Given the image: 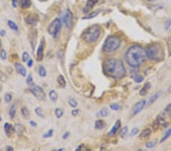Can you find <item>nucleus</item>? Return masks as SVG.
Segmentation results:
<instances>
[{
  "mask_svg": "<svg viewBox=\"0 0 171 151\" xmlns=\"http://www.w3.org/2000/svg\"><path fill=\"white\" fill-rule=\"evenodd\" d=\"M103 69L104 73L107 76L113 78L114 80H121L126 73V70L122 60L115 58L107 59L104 61Z\"/></svg>",
  "mask_w": 171,
  "mask_h": 151,
  "instance_id": "f257e3e1",
  "label": "nucleus"
},
{
  "mask_svg": "<svg viewBox=\"0 0 171 151\" xmlns=\"http://www.w3.org/2000/svg\"><path fill=\"white\" fill-rule=\"evenodd\" d=\"M145 50L140 45H132L125 53V60L133 68H137L146 61Z\"/></svg>",
  "mask_w": 171,
  "mask_h": 151,
  "instance_id": "f03ea898",
  "label": "nucleus"
},
{
  "mask_svg": "<svg viewBox=\"0 0 171 151\" xmlns=\"http://www.w3.org/2000/svg\"><path fill=\"white\" fill-rule=\"evenodd\" d=\"M147 58L153 61H162L164 60L165 53L160 43H153L145 48Z\"/></svg>",
  "mask_w": 171,
  "mask_h": 151,
  "instance_id": "7ed1b4c3",
  "label": "nucleus"
},
{
  "mask_svg": "<svg viewBox=\"0 0 171 151\" xmlns=\"http://www.w3.org/2000/svg\"><path fill=\"white\" fill-rule=\"evenodd\" d=\"M122 40L117 35H110L107 37L103 44V51L105 53H113L117 51L121 46Z\"/></svg>",
  "mask_w": 171,
  "mask_h": 151,
  "instance_id": "20e7f679",
  "label": "nucleus"
},
{
  "mask_svg": "<svg viewBox=\"0 0 171 151\" xmlns=\"http://www.w3.org/2000/svg\"><path fill=\"white\" fill-rule=\"evenodd\" d=\"M100 27L99 25H92L84 31L82 38L88 43H94L98 40L100 35Z\"/></svg>",
  "mask_w": 171,
  "mask_h": 151,
  "instance_id": "39448f33",
  "label": "nucleus"
},
{
  "mask_svg": "<svg viewBox=\"0 0 171 151\" xmlns=\"http://www.w3.org/2000/svg\"><path fill=\"white\" fill-rule=\"evenodd\" d=\"M62 28V22L59 18H55L48 27L47 31L53 37H56L59 34Z\"/></svg>",
  "mask_w": 171,
  "mask_h": 151,
  "instance_id": "423d86ee",
  "label": "nucleus"
},
{
  "mask_svg": "<svg viewBox=\"0 0 171 151\" xmlns=\"http://www.w3.org/2000/svg\"><path fill=\"white\" fill-rule=\"evenodd\" d=\"M31 92H32V94H33V96L37 98L38 100L43 102V101L46 100V98H47V96H46L44 90H43L40 86L33 85L31 88Z\"/></svg>",
  "mask_w": 171,
  "mask_h": 151,
  "instance_id": "0eeeda50",
  "label": "nucleus"
},
{
  "mask_svg": "<svg viewBox=\"0 0 171 151\" xmlns=\"http://www.w3.org/2000/svg\"><path fill=\"white\" fill-rule=\"evenodd\" d=\"M62 22L64 23L67 28L71 29L72 28L74 24V17L73 14H72L70 9H66V11H65L64 14L62 15Z\"/></svg>",
  "mask_w": 171,
  "mask_h": 151,
  "instance_id": "6e6552de",
  "label": "nucleus"
},
{
  "mask_svg": "<svg viewBox=\"0 0 171 151\" xmlns=\"http://www.w3.org/2000/svg\"><path fill=\"white\" fill-rule=\"evenodd\" d=\"M146 100H141L139 102H138L136 103L133 107L132 109V115H137L138 113H140L141 111H142L143 109H144V107L146 105Z\"/></svg>",
  "mask_w": 171,
  "mask_h": 151,
  "instance_id": "1a4fd4ad",
  "label": "nucleus"
},
{
  "mask_svg": "<svg viewBox=\"0 0 171 151\" xmlns=\"http://www.w3.org/2000/svg\"><path fill=\"white\" fill-rule=\"evenodd\" d=\"M43 51H44V40L42 39L37 51V60L38 61H41L43 59Z\"/></svg>",
  "mask_w": 171,
  "mask_h": 151,
  "instance_id": "9d476101",
  "label": "nucleus"
},
{
  "mask_svg": "<svg viewBox=\"0 0 171 151\" xmlns=\"http://www.w3.org/2000/svg\"><path fill=\"white\" fill-rule=\"evenodd\" d=\"M38 21V16L36 14H29L25 18V22L31 25H35Z\"/></svg>",
  "mask_w": 171,
  "mask_h": 151,
  "instance_id": "9b49d317",
  "label": "nucleus"
},
{
  "mask_svg": "<svg viewBox=\"0 0 171 151\" xmlns=\"http://www.w3.org/2000/svg\"><path fill=\"white\" fill-rule=\"evenodd\" d=\"M98 2V0H88V1H87L86 5H85V9H84L83 12H85V13L88 12L91 9H93V7L97 4V2Z\"/></svg>",
  "mask_w": 171,
  "mask_h": 151,
  "instance_id": "f8f14e48",
  "label": "nucleus"
},
{
  "mask_svg": "<svg viewBox=\"0 0 171 151\" xmlns=\"http://www.w3.org/2000/svg\"><path fill=\"white\" fill-rule=\"evenodd\" d=\"M15 67L16 70H17V72H18V73L21 74V75L22 76H24V77L26 76L27 71H26V69H25V67H24L22 64H21L19 63H16Z\"/></svg>",
  "mask_w": 171,
  "mask_h": 151,
  "instance_id": "ddd939ff",
  "label": "nucleus"
},
{
  "mask_svg": "<svg viewBox=\"0 0 171 151\" xmlns=\"http://www.w3.org/2000/svg\"><path fill=\"white\" fill-rule=\"evenodd\" d=\"M120 126H121V121H120V120H117L116 121L115 124H114V127H113L111 130H110V131L108 133V136L114 135V134L117 132L118 130L120 129Z\"/></svg>",
  "mask_w": 171,
  "mask_h": 151,
  "instance_id": "4468645a",
  "label": "nucleus"
},
{
  "mask_svg": "<svg viewBox=\"0 0 171 151\" xmlns=\"http://www.w3.org/2000/svg\"><path fill=\"white\" fill-rule=\"evenodd\" d=\"M151 85L150 82H147V83H145V84L144 85V86L141 89L140 92H139V94H140V96H145L148 92L149 89H151Z\"/></svg>",
  "mask_w": 171,
  "mask_h": 151,
  "instance_id": "2eb2a0df",
  "label": "nucleus"
},
{
  "mask_svg": "<svg viewBox=\"0 0 171 151\" xmlns=\"http://www.w3.org/2000/svg\"><path fill=\"white\" fill-rule=\"evenodd\" d=\"M4 130L5 132V134H6L8 137H10L11 134L12 133V131H13V127L11 124L9 123H5L4 125Z\"/></svg>",
  "mask_w": 171,
  "mask_h": 151,
  "instance_id": "dca6fc26",
  "label": "nucleus"
},
{
  "mask_svg": "<svg viewBox=\"0 0 171 151\" xmlns=\"http://www.w3.org/2000/svg\"><path fill=\"white\" fill-rule=\"evenodd\" d=\"M100 13V10H96V11H91V13H89L88 16L83 18V19H91V18H95L96 16H98Z\"/></svg>",
  "mask_w": 171,
  "mask_h": 151,
  "instance_id": "f3484780",
  "label": "nucleus"
},
{
  "mask_svg": "<svg viewBox=\"0 0 171 151\" xmlns=\"http://www.w3.org/2000/svg\"><path fill=\"white\" fill-rule=\"evenodd\" d=\"M151 134V129L146 128L144 129V131H142V132L140 134V138L142 139H144V138H149Z\"/></svg>",
  "mask_w": 171,
  "mask_h": 151,
  "instance_id": "a211bd4d",
  "label": "nucleus"
},
{
  "mask_svg": "<svg viewBox=\"0 0 171 151\" xmlns=\"http://www.w3.org/2000/svg\"><path fill=\"white\" fill-rule=\"evenodd\" d=\"M14 129H15V131L18 133V135H21V134L24 133V131H25V127H23V125H20V124L16 125L15 126V128Z\"/></svg>",
  "mask_w": 171,
  "mask_h": 151,
  "instance_id": "6ab92c4d",
  "label": "nucleus"
},
{
  "mask_svg": "<svg viewBox=\"0 0 171 151\" xmlns=\"http://www.w3.org/2000/svg\"><path fill=\"white\" fill-rule=\"evenodd\" d=\"M57 82L60 86L62 87V88H65V87L66 86V82H65V78L63 77V76L59 75L58 76Z\"/></svg>",
  "mask_w": 171,
  "mask_h": 151,
  "instance_id": "aec40b11",
  "label": "nucleus"
},
{
  "mask_svg": "<svg viewBox=\"0 0 171 151\" xmlns=\"http://www.w3.org/2000/svg\"><path fill=\"white\" fill-rule=\"evenodd\" d=\"M160 92H157V93L154 94L153 96H151V98H150V99H149V102H148V104L149 105H151V104H154V102L157 101V99H158L159 97H160Z\"/></svg>",
  "mask_w": 171,
  "mask_h": 151,
  "instance_id": "412c9836",
  "label": "nucleus"
},
{
  "mask_svg": "<svg viewBox=\"0 0 171 151\" xmlns=\"http://www.w3.org/2000/svg\"><path fill=\"white\" fill-rule=\"evenodd\" d=\"M105 125H106V124H105V122L104 121L98 120L95 122V125H94V126H95L96 129H98V130H101V129L104 128Z\"/></svg>",
  "mask_w": 171,
  "mask_h": 151,
  "instance_id": "4be33fe9",
  "label": "nucleus"
},
{
  "mask_svg": "<svg viewBox=\"0 0 171 151\" xmlns=\"http://www.w3.org/2000/svg\"><path fill=\"white\" fill-rule=\"evenodd\" d=\"M16 114V104H13L9 109V117L11 119H13L15 118Z\"/></svg>",
  "mask_w": 171,
  "mask_h": 151,
  "instance_id": "5701e85b",
  "label": "nucleus"
},
{
  "mask_svg": "<svg viewBox=\"0 0 171 151\" xmlns=\"http://www.w3.org/2000/svg\"><path fill=\"white\" fill-rule=\"evenodd\" d=\"M49 98H50V100L52 102H56L58 99V94L55 90H51L50 92H49Z\"/></svg>",
  "mask_w": 171,
  "mask_h": 151,
  "instance_id": "b1692460",
  "label": "nucleus"
},
{
  "mask_svg": "<svg viewBox=\"0 0 171 151\" xmlns=\"http://www.w3.org/2000/svg\"><path fill=\"white\" fill-rule=\"evenodd\" d=\"M20 4L23 9H27L31 6V0H20Z\"/></svg>",
  "mask_w": 171,
  "mask_h": 151,
  "instance_id": "393cba45",
  "label": "nucleus"
},
{
  "mask_svg": "<svg viewBox=\"0 0 171 151\" xmlns=\"http://www.w3.org/2000/svg\"><path fill=\"white\" fill-rule=\"evenodd\" d=\"M38 73L41 77H45L47 76V70L43 65H40L39 69H38Z\"/></svg>",
  "mask_w": 171,
  "mask_h": 151,
  "instance_id": "a878e982",
  "label": "nucleus"
},
{
  "mask_svg": "<svg viewBox=\"0 0 171 151\" xmlns=\"http://www.w3.org/2000/svg\"><path fill=\"white\" fill-rule=\"evenodd\" d=\"M8 25H9V27L10 28L12 29V30H14V31H17L18 30V25H16L15 23L13 21H11V20L8 21Z\"/></svg>",
  "mask_w": 171,
  "mask_h": 151,
  "instance_id": "bb28decb",
  "label": "nucleus"
},
{
  "mask_svg": "<svg viewBox=\"0 0 171 151\" xmlns=\"http://www.w3.org/2000/svg\"><path fill=\"white\" fill-rule=\"evenodd\" d=\"M157 144V140L154 139L153 140H151V141H149V142L146 143V144H145V147L146 148H148V149H151V148H153Z\"/></svg>",
  "mask_w": 171,
  "mask_h": 151,
  "instance_id": "cd10ccee",
  "label": "nucleus"
},
{
  "mask_svg": "<svg viewBox=\"0 0 171 151\" xmlns=\"http://www.w3.org/2000/svg\"><path fill=\"white\" fill-rule=\"evenodd\" d=\"M171 136V127H170L168 130H167V131L165 133V135L162 138V139L160 140V143H163V142H164L165 140H167L168 138H170Z\"/></svg>",
  "mask_w": 171,
  "mask_h": 151,
  "instance_id": "c85d7f7f",
  "label": "nucleus"
},
{
  "mask_svg": "<svg viewBox=\"0 0 171 151\" xmlns=\"http://www.w3.org/2000/svg\"><path fill=\"white\" fill-rule=\"evenodd\" d=\"M109 115V111L107 109H102L99 112H98V116L100 117H107Z\"/></svg>",
  "mask_w": 171,
  "mask_h": 151,
  "instance_id": "c756f323",
  "label": "nucleus"
},
{
  "mask_svg": "<svg viewBox=\"0 0 171 151\" xmlns=\"http://www.w3.org/2000/svg\"><path fill=\"white\" fill-rule=\"evenodd\" d=\"M35 112H36V114H37V115H38L39 117H40V118H45V115H44V114H43V111H42V109H40V107L36 108Z\"/></svg>",
  "mask_w": 171,
  "mask_h": 151,
  "instance_id": "7c9ffc66",
  "label": "nucleus"
},
{
  "mask_svg": "<svg viewBox=\"0 0 171 151\" xmlns=\"http://www.w3.org/2000/svg\"><path fill=\"white\" fill-rule=\"evenodd\" d=\"M63 110L61 109H59V108H57V109L55 110V115H56V118H62V115H63Z\"/></svg>",
  "mask_w": 171,
  "mask_h": 151,
  "instance_id": "2f4dec72",
  "label": "nucleus"
},
{
  "mask_svg": "<svg viewBox=\"0 0 171 151\" xmlns=\"http://www.w3.org/2000/svg\"><path fill=\"white\" fill-rule=\"evenodd\" d=\"M128 131H129V128H128V127L125 126L122 129V131H121V133H120V136H121V138H124L126 137V135L128 133Z\"/></svg>",
  "mask_w": 171,
  "mask_h": 151,
  "instance_id": "473e14b6",
  "label": "nucleus"
},
{
  "mask_svg": "<svg viewBox=\"0 0 171 151\" xmlns=\"http://www.w3.org/2000/svg\"><path fill=\"white\" fill-rule=\"evenodd\" d=\"M110 109H112V110H114V111H119V110H120V109H121V107H120V105L119 104H117V103H114V104H110Z\"/></svg>",
  "mask_w": 171,
  "mask_h": 151,
  "instance_id": "72a5a7b5",
  "label": "nucleus"
},
{
  "mask_svg": "<svg viewBox=\"0 0 171 151\" xmlns=\"http://www.w3.org/2000/svg\"><path fill=\"white\" fill-rule=\"evenodd\" d=\"M53 135V129H50V130H49V131H47V133H44V134L43 135V137L44 138H51Z\"/></svg>",
  "mask_w": 171,
  "mask_h": 151,
  "instance_id": "f704fd0d",
  "label": "nucleus"
},
{
  "mask_svg": "<svg viewBox=\"0 0 171 151\" xmlns=\"http://www.w3.org/2000/svg\"><path fill=\"white\" fill-rule=\"evenodd\" d=\"M68 102H69V104L71 108H74V109H75V108H76V107L78 106V102H76L75 99H69Z\"/></svg>",
  "mask_w": 171,
  "mask_h": 151,
  "instance_id": "c9c22d12",
  "label": "nucleus"
},
{
  "mask_svg": "<svg viewBox=\"0 0 171 151\" xmlns=\"http://www.w3.org/2000/svg\"><path fill=\"white\" fill-rule=\"evenodd\" d=\"M134 81L137 83H140V82L144 81V78L142 76H134Z\"/></svg>",
  "mask_w": 171,
  "mask_h": 151,
  "instance_id": "e433bc0d",
  "label": "nucleus"
},
{
  "mask_svg": "<svg viewBox=\"0 0 171 151\" xmlns=\"http://www.w3.org/2000/svg\"><path fill=\"white\" fill-rule=\"evenodd\" d=\"M28 60H29V54L27 52H26V51H25V52H24L22 54L23 62H25V63L27 62V61H28Z\"/></svg>",
  "mask_w": 171,
  "mask_h": 151,
  "instance_id": "4c0bfd02",
  "label": "nucleus"
},
{
  "mask_svg": "<svg viewBox=\"0 0 171 151\" xmlns=\"http://www.w3.org/2000/svg\"><path fill=\"white\" fill-rule=\"evenodd\" d=\"M21 113H22V115L25 117V118H27L29 116V111L27 110V108L24 107L22 109H21Z\"/></svg>",
  "mask_w": 171,
  "mask_h": 151,
  "instance_id": "58836bf2",
  "label": "nucleus"
},
{
  "mask_svg": "<svg viewBox=\"0 0 171 151\" xmlns=\"http://www.w3.org/2000/svg\"><path fill=\"white\" fill-rule=\"evenodd\" d=\"M0 57H1V58H2L3 60H5V59H6V57H7L6 51H5V50H2L1 53H0Z\"/></svg>",
  "mask_w": 171,
  "mask_h": 151,
  "instance_id": "ea45409f",
  "label": "nucleus"
},
{
  "mask_svg": "<svg viewBox=\"0 0 171 151\" xmlns=\"http://www.w3.org/2000/svg\"><path fill=\"white\" fill-rule=\"evenodd\" d=\"M26 82H27V83L28 85L32 84V82H33V77H32V75H31V74H29V75L27 76Z\"/></svg>",
  "mask_w": 171,
  "mask_h": 151,
  "instance_id": "a19ab883",
  "label": "nucleus"
},
{
  "mask_svg": "<svg viewBox=\"0 0 171 151\" xmlns=\"http://www.w3.org/2000/svg\"><path fill=\"white\" fill-rule=\"evenodd\" d=\"M138 133V129L137 128V127H134V128L132 130L131 133H130V136H131V137H133V136L136 135Z\"/></svg>",
  "mask_w": 171,
  "mask_h": 151,
  "instance_id": "79ce46f5",
  "label": "nucleus"
},
{
  "mask_svg": "<svg viewBox=\"0 0 171 151\" xmlns=\"http://www.w3.org/2000/svg\"><path fill=\"white\" fill-rule=\"evenodd\" d=\"M170 25H171V19H168V20L165 22V25H164L165 30H167H167L170 28Z\"/></svg>",
  "mask_w": 171,
  "mask_h": 151,
  "instance_id": "37998d69",
  "label": "nucleus"
},
{
  "mask_svg": "<svg viewBox=\"0 0 171 151\" xmlns=\"http://www.w3.org/2000/svg\"><path fill=\"white\" fill-rule=\"evenodd\" d=\"M5 101H6L7 102H10L11 101V99H12V96H11V94H6L5 96Z\"/></svg>",
  "mask_w": 171,
  "mask_h": 151,
  "instance_id": "c03bdc74",
  "label": "nucleus"
},
{
  "mask_svg": "<svg viewBox=\"0 0 171 151\" xmlns=\"http://www.w3.org/2000/svg\"><path fill=\"white\" fill-rule=\"evenodd\" d=\"M33 60L32 59H29L28 60V62H27V67H31L32 66H33Z\"/></svg>",
  "mask_w": 171,
  "mask_h": 151,
  "instance_id": "a18cd8bd",
  "label": "nucleus"
},
{
  "mask_svg": "<svg viewBox=\"0 0 171 151\" xmlns=\"http://www.w3.org/2000/svg\"><path fill=\"white\" fill-rule=\"evenodd\" d=\"M29 124H30V125H31V126H32V127H37V123L36 122H34V121H29Z\"/></svg>",
  "mask_w": 171,
  "mask_h": 151,
  "instance_id": "49530a36",
  "label": "nucleus"
},
{
  "mask_svg": "<svg viewBox=\"0 0 171 151\" xmlns=\"http://www.w3.org/2000/svg\"><path fill=\"white\" fill-rule=\"evenodd\" d=\"M69 132H65V133L63 134V136H62V138L64 139V140H65V139H67V138H69Z\"/></svg>",
  "mask_w": 171,
  "mask_h": 151,
  "instance_id": "de8ad7c7",
  "label": "nucleus"
},
{
  "mask_svg": "<svg viewBox=\"0 0 171 151\" xmlns=\"http://www.w3.org/2000/svg\"><path fill=\"white\" fill-rule=\"evenodd\" d=\"M78 112H79V111H78V109H75V110H73V111H71V114H72V115L76 116L78 114Z\"/></svg>",
  "mask_w": 171,
  "mask_h": 151,
  "instance_id": "09e8293b",
  "label": "nucleus"
},
{
  "mask_svg": "<svg viewBox=\"0 0 171 151\" xmlns=\"http://www.w3.org/2000/svg\"><path fill=\"white\" fill-rule=\"evenodd\" d=\"M165 111H169V112H170V111H171V104H168V105L166 107V109H165Z\"/></svg>",
  "mask_w": 171,
  "mask_h": 151,
  "instance_id": "8fccbe9b",
  "label": "nucleus"
},
{
  "mask_svg": "<svg viewBox=\"0 0 171 151\" xmlns=\"http://www.w3.org/2000/svg\"><path fill=\"white\" fill-rule=\"evenodd\" d=\"M0 34H1L2 37H4L5 34V31L4 30H1V31H0Z\"/></svg>",
  "mask_w": 171,
  "mask_h": 151,
  "instance_id": "3c124183",
  "label": "nucleus"
},
{
  "mask_svg": "<svg viewBox=\"0 0 171 151\" xmlns=\"http://www.w3.org/2000/svg\"><path fill=\"white\" fill-rule=\"evenodd\" d=\"M12 5L14 7L17 6V0H12Z\"/></svg>",
  "mask_w": 171,
  "mask_h": 151,
  "instance_id": "603ef678",
  "label": "nucleus"
},
{
  "mask_svg": "<svg viewBox=\"0 0 171 151\" xmlns=\"http://www.w3.org/2000/svg\"><path fill=\"white\" fill-rule=\"evenodd\" d=\"M6 150L9 151H12L13 150V148L11 147H6Z\"/></svg>",
  "mask_w": 171,
  "mask_h": 151,
  "instance_id": "864d4df0",
  "label": "nucleus"
},
{
  "mask_svg": "<svg viewBox=\"0 0 171 151\" xmlns=\"http://www.w3.org/2000/svg\"><path fill=\"white\" fill-rule=\"evenodd\" d=\"M40 2H45V1H47V0H40Z\"/></svg>",
  "mask_w": 171,
  "mask_h": 151,
  "instance_id": "5fc2aeb1",
  "label": "nucleus"
},
{
  "mask_svg": "<svg viewBox=\"0 0 171 151\" xmlns=\"http://www.w3.org/2000/svg\"><path fill=\"white\" fill-rule=\"evenodd\" d=\"M168 91H169L170 92H171V88H170V89H169V90H168Z\"/></svg>",
  "mask_w": 171,
  "mask_h": 151,
  "instance_id": "6e6d98bb",
  "label": "nucleus"
},
{
  "mask_svg": "<svg viewBox=\"0 0 171 151\" xmlns=\"http://www.w3.org/2000/svg\"><path fill=\"white\" fill-rule=\"evenodd\" d=\"M148 2H152V1H154V0H148Z\"/></svg>",
  "mask_w": 171,
  "mask_h": 151,
  "instance_id": "4d7b16f0",
  "label": "nucleus"
},
{
  "mask_svg": "<svg viewBox=\"0 0 171 151\" xmlns=\"http://www.w3.org/2000/svg\"><path fill=\"white\" fill-rule=\"evenodd\" d=\"M2 121V118H1V116H0V121Z\"/></svg>",
  "mask_w": 171,
  "mask_h": 151,
  "instance_id": "13d9d810",
  "label": "nucleus"
},
{
  "mask_svg": "<svg viewBox=\"0 0 171 151\" xmlns=\"http://www.w3.org/2000/svg\"><path fill=\"white\" fill-rule=\"evenodd\" d=\"M1 44H2V43H1V41H0V47H1Z\"/></svg>",
  "mask_w": 171,
  "mask_h": 151,
  "instance_id": "bf43d9fd",
  "label": "nucleus"
},
{
  "mask_svg": "<svg viewBox=\"0 0 171 151\" xmlns=\"http://www.w3.org/2000/svg\"><path fill=\"white\" fill-rule=\"evenodd\" d=\"M0 91H1V89H0Z\"/></svg>",
  "mask_w": 171,
  "mask_h": 151,
  "instance_id": "052dcab7",
  "label": "nucleus"
}]
</instances>
